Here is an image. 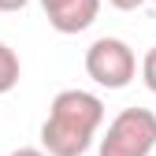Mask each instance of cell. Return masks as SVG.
I'll list each match as a JSON object with an SVG mask.
<instances>
[{
	"instance_id": "obj_1",
	"label": "cell",
	"mask_w": 156,
	"mask_h": 156,
	"mask_svg": "<svg viewBox=\"0 0 156 156\" xmlns=\"http://www.w3.org/2000/svg\"><path fill=\"white\" fill-rule=\"evenodd\" d=\"M104 126V101L89 89H60L41 123L45 156H82Z\"/></svg>"
},
{
	"instance_id": "obj_2",
	"label": "cell",
	"mask_w": 156,
	"mask_h": 156,
	"mask_svg": "<svg viewBox=\"0 0 156 156\" xmlns=\"http://www.w3.org/2000/svg\"><path fill=\"white\" fill-rule=\"evenodd\" d=\"M156 149V112L123 108L97 141V156H149Z\"/></svg>"
},
{
	"instance_id": "obj_3",
	"label": "cell",
	"mask_w": 156,
	"mask_h": 156,
	"mask_svg": "<svg viewBox=\"0 0 156 156\" xmlns=\"http://www.w3.org/2000/svg\"><path fill=\"white\" fill-rule=\"evenodd\" d=\"M86 74L101 89H126L138 74V56L123 37H97L86 48Z\"/></svg>"
},
{
	"instance_id": "obj_4",
	"label": "cell",
	"mask_w": 156,
	"mask_h": 156,
	"mask_svg": "<svg viewBox=\"0 0 156 156\" xmlns=\"http://www.w3.org/2000/svg\"><path fill=\"white\" fill-rule=\"evenodd\" d=\"M41 11L56 34H82L97 23L101 0H41Z\"/></svg>"
},
{
	"instance_id": "obj_5",
	"label": "cell",
	"mask_w": 156,
	"mask_h": 156,
	"mask_svg": "<svg viewBox=\"0 0 156 156\" xmlns=\"http://www.w3.org/2000/svg\"><path fill=\"white\" fill-rule=\"evenodd\" d=\"M19 78H23V63H19L15 48H8L0 41V93H11L19 86Z\"/></svg>"
},
{
	"instance_id": "obj_6",
	"label": "cell",
	"mask_w": 156,
	"mask_h": 156,
	"mask_svg": "<svg viewBox=\"0 0 156 156\" xmlns=\"http://www.w3.org/2000/svg\"><path fill=\"white\" fill-rule=\"evenodd\" d=\"M141 82H145L149 93H156V45L141 56Z\"/></svg>"
},
{
	"instance_id": "obj_7",
	"label": "cell",
	"mask_w": 156,
	"mask_h": 156,
	"mask_svg": "<svg viewBox=\"0 0 156 156\" xmlns=\"http://www.w3.org/2000/svg\"><path fill=\"white\" fill-rule=\"evenodd\" d=\"M108 4H112L115 11H138V8L145 4V0H108Z\"/></svg>"
},
{
	"instance_id": "obj_8",
	"label": "cell",
	"mask_w": 156,
	"mask_h": 156,
	"mask_svg": "<svg viewBox=\"0 0 156 156\" xmlns=\"http://www.w3.org/2000/svg\"><path fill=\"white\" fill-rule=\"evenodd\" d=\"M30 0H0V11H23Z\"/></svg>"
},
{
	"instance_id": "obj_9",
	"label": "cell",
	"mask_w": 156,
	"mask_h": 156,
	"mask_svg": "<svg viewBox=\"0 0 156 156\" xmlns=\"http://www.w3.org/2000/svg\"><path fill=\"white\" fill-rule=\"evenodd\" d=\"M8 156H45V152H41V149H30V145H26V149H15V152H8Z\"/></svg>"
},
{
	"instance_id": "obj_10",
	"label": "cell",
	"mask_w": 156,
	"mask_h": 156,
	"mask_svg": "<svg viewBox=\"0 0 156 156\" xmlns=\"http://www.w3.org/2000/svg\"><path fill=\"white\" fill-rule=\"evenodd\" d=\"M152 4H156V0H152Z\"/></svg>"
}]
</instances>
